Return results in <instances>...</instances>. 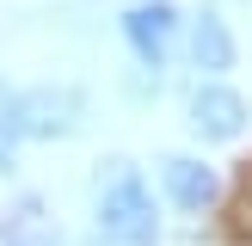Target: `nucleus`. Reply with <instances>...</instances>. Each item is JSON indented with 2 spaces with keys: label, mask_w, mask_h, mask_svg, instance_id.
I'll return each instance as SVG.
<instances>
[{
  "label": "nucleus",
  "mask_w": 252,
  "mask_h": 246,
  "mask_svg": "<svg viewBox=\"0 0 252 246\" xmlns=\"http://www.w3.org/2000/svg\"><path fill=\"white\" fill-rule=\"evenodd\" d=\"M160 184H166V197L179 209H209L221 197V179H216V166H203V160H191V154H166L160 160Z\"/></svg>",
  "instance_id": "4"
},
{
  "label": "nucleus",
  "mask_w": 252,
  "mask_h": 246,
  "mask_svg": "<svg viewBox=\"0 0 252 246\" xmlns=\"http://www.w3.org/2000/svg\"><path fill=\"white\" fill-rule=\"evenodd\" d=\"M185 117H191V129L203 142H234L246 129V98L234 86H221V80H203L191 92V105H185Z\"/></svg>",
  "instance_id": "3"
},
{
  "label": "nucleus",
  "mask_w": 252,
  "mask_h": 246,
  "mask_svg": "<svg viewBox=\"0 0 252 246\" xmlns=\"http://www.w3.org/2000/svg\"><path fill=\"white\" fill-rule=\"evenodd\" d=\"M0 246H68V240H62V228L25 197L12 215H0Z\"/></svg>",
  "instance_id": "6"
},
{
  "label": "nucleus",
  "mask_w": 252,
  "mask_h": 246,
  "mask_svg": "<svg viewBox=\"0 0 252 246\" xmlns=\"http://www.w3.org/2000/svg\"><path fill=\"white\" fill-rule=\"evenodd\" d=\"M123 37L142 56V68H166L172 43H179V6L172 0H142V6L123 12Z\"/></svg>",
  "instance_id": "2"
},
{
  "label": "nucleus",
  "mask_w": 252,
  "mask_h": 246,
  "mask_svg": "<svg viewBox=\"0 0 252 246\" xmlns=\"http://www.w3.org/2000/svg\"><path fill=\"white\" fill-rule=\"evenodd\" d=\"M93 246H160V215L148 197L142 172L129 160L98 166V197H93Z\"/></svg>",
  "instance_id": "1"
},
{
  "label": "nucleus",
  "mask_w": 252,
  "mask_h": 246,
  "mask_svg": "<svg viewBox=\"0 0 252 246\" xmlns=\"http://www.w3.org/2000/svg\"><path fill=\"white\" fill-rule=\"evenodd\" d=\"M191 62H197L203 74L234 68V31H228L221 12H197V25H191Z\"/></svg>",
  "instance_id": "5"
}]
</instances>
